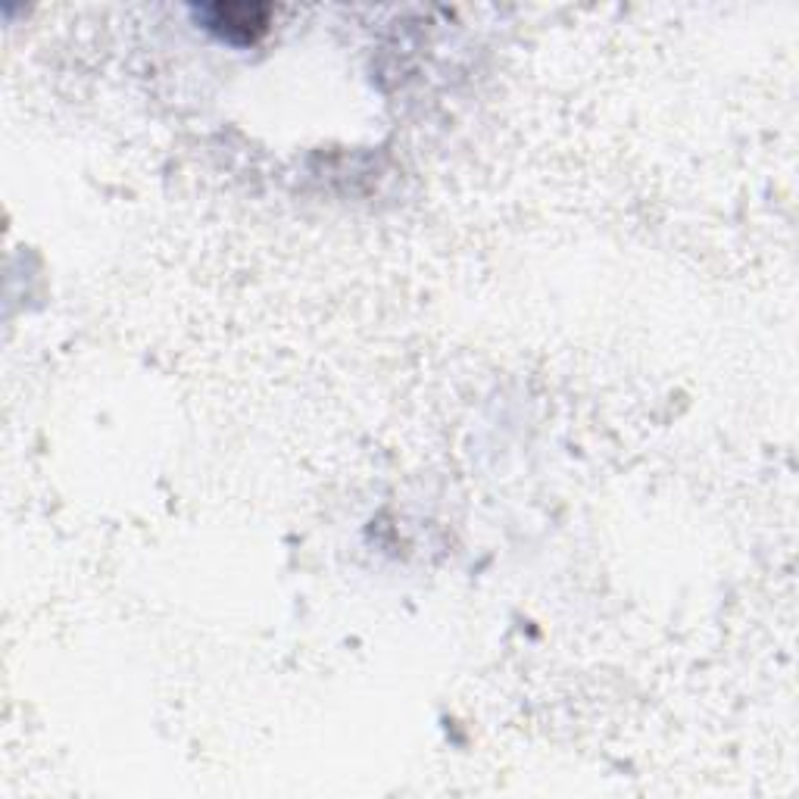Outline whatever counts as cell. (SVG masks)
<instances>
[{
    "instance_id": "1",
    "label": "cell",
    "mask_w": 799,
    "mask_h": 799,
    "mask_svg": "<svg viewBox=\"0 0 799 799\" xmlns=\"http://www.w3.org/2000/svg\"><path fill=\"white\" fill-rule=\"evenodd\" d=\"M213 25H219L222 35H235L241 32V38H253V32L263 29V10H250V7H216L213 10Z\"/></svg>"
}]
</instances>
